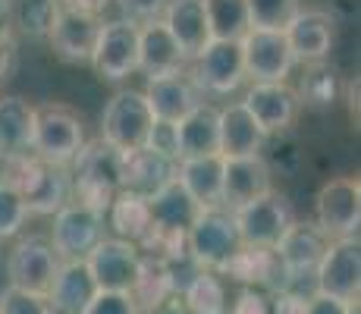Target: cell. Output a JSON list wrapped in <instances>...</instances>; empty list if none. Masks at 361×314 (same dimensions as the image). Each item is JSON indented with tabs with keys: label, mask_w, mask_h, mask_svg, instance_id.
Wrapping results in <instances>:
<instances>
[{
	"label": "cell",
	"mask_w": 361,
	"mask_h": 314,
	"mask_svg": "<svg viewBox=\"0 0 361 314\" xmlns=\"http://www.w3.org/2000/svg\"><path fill=\"white\" fill-rule=\"evenodd\" d=\"M242 107L255 116V123L261 126L264 132H283L295 123L298 116V92L286 82H252V88L245 92V101Z\"/></svg>",
	"instance_id": "15"
},
{
	"label": "cell",
	"mask_w": 361,
	"mask_h": 314,
	"mask_svg": "<svg viewBox=\"0 0 361 314\" xmlns=\"http://www.w3.org/2000/svg\"><path fill=\"white\" fill-rule=\"evenodd\" d=\"M336 92H339V82H336V73L324 63H311V69L305 73L302 79V95L298 101L311 104V107H330L336 101Z\"/></svg>",
	"instance_id": "37"
},
{
	"label": "cell",
	"mask_w": 361,
	"mask_h": 314,
	"mask_svg": "<svg viewBox=\"0 0 361 314\" xmlns=\"http://www.w3.org/2000/svg\"><path fill=\"white\" fill-rule=\"evenodd\" d=\"M173 296H176V292H173V280H170L166 264L157 261V258L142 255L138 277H135V283H132V289H129V298L135 302L138 314H151V311L164 308Z\"/></svg>",
	"instance_id": "31"
},
{
	"label": "cell",
	"mask_w": 361,
	"mask_h": 314,
	"mask_svg": "<svg viewBox=\"0 0 361 314\" xmlns=\"http://www.w3.org/2000/svg\"><path fill=\"white\" fill-rule=\"evenodd\" d=\"M183 308L189 314H226V286L214 270H198L183 292Z\"/></svg>",
	"instance_id": "33"
},
{
	"label": "cell",
	"mask_w": 361,
	"mask_h": 314,
	"mask_svg": "<svg viewBox=\"0 0 361 314\" xmlns=\"http://www.w3.org/2000/svg\"><path fill=\"white\" fill-rule=\"evenodd\" d=\"M25 220H29L25 201L19 198V192L6 179H0V242L23 233Z\"/></svg>",
	"instance_id": "38"
},
{
	"label": "cell",
	"mask_w": 361,
	"mask_h": 314,
	"mask_svg": "<svg viewBox=\"0 0 361 314\" xmlns=\"http://www.w3.org/2000/svg\"><path fill=\"white\" fill-rule=\"evenodd\" d=\"M176 145H179V160L220 155V116H217V107H211V104H198L189 116H183V120L176 123Z\"/></svg>",
	"instance_id": "28"
},
{
	"label": "cell",
	"mask_w": 361,
	"mask_h": 314,
	"mask_svg": "<svg viewBox=\"0 0 361 314\" xmlns=\"http://www.w3.org/2000/svg\"><path fill=\"white\" fill-rule=\"evenodd\" d=\"M4 179L19 192L29 214H57L73 201V179L66 167H51L35 155L4 160Z\"/></svg>",
	"instance_id": "2"
},
{
	"label": "cell",
	"mask_w": 361,
	"mask_h": 314,
	"mask_svg": "<svg viewBox=\"0 0 361 314\" xmlns=\"http://www.w3.org/2000/svg\"><path fill=\"white\" fill-rule=\"evenodd\" d=\"M151 314H189V311H185L179 302H166L164 308H157V311H151Z\"/></svg>",
	"instance_id": "49"
},
{
	"label": "cell",
	"mask_w": 361,
	"mask_h": 314,
	"mask_svg": "<svg viewBox=\"0 0 361 314\" xmlns=\"http://www.w3.org/2000/svg\"><path fill=\"white\" fill-rule=\"evenodd\" d=\"M349 107H352V114L358 116V79L349 82Z\"/></svg>",
	"instance_id": "48"
},
{
	"label": "cell",
	"mask_w": 361,
	"mask_h": 314,
	"mask_svg": "<svg viewBox=\"0 0 361 314\" xmlns=\"http://www.w3.org/2000/svg\"><path fill=\"white\" fill-rule=\"evenodd\" d=\"M239 51L245 79L252 82H286V76L295 66V57L289 51V41L283 32L248 29L239 38Z\"/></svg>",
	"instance_id": "12"
},
{
	"label": "cell",
	"mask_w": 361,
	"mask_h": 314,
	"mask_svg": "<svg viewBox=\"0 0 361 314\" xmlns=\"http://www.w3.org/2000/svg\"><path fill=\"white\" fill-rule=\"evenodd\" d=\"M211 41H239L248 32L245 0H201Z\"/></svg>",
	"instance_id": "34"
},
{
	"label": "cell",
	"mask_w": 361,
	"mask_h": 314,
	"mask_svg": "<svg viewBox=\"0 0 361 314\" xmlns=\"http://www.w3.org/2000/svg\"><path fill=\"white\" fill-rule=\"evenodd\" d=\"M220 116V157L235 160V157H255L261 155L267 132L255 123V116L239 104L217 110Z\"/></svg>",
	"instance_id": "26"
},
{
	"label": "cell",
	"mask_w": 361,
	"mask_h": 314,
	"mask_svg": "<svg viewBox=\"0 0 361 314\" xmlns=\"http://www.w3.org/2000/svg\"><path fill=\"white\" fill-rule=\"evenodd\" d=\"M85 145V126L79 114L66 104H41L35 107L32 155L51 167H69Z\"/></svg>",
	"instance_id": "3"
},
{
	"label": "cell",
	"mask_w": 361,
	"mask_h": 314,
	"mask_svg": "<svg viewBox=\"0 0 361 314\" xmlns=\"http://www.w3.org/2000/svg\"><path fill=\"white\" fill-rule=\"evenodd\" d=\"M35 107L23 97H0V155L4 160L32 155Z\"/></svg>",
	"instance_id": "29"
},
{
	"label": "cell",
	"mask_w": 361,
	"mask_h": 314,
	"mask_svg": "<svg viewBox=\"0 0 361 314\" xmlns=\"http://www.w3.org/2000/svg\"><path fill=\"white\" fill-rule=\"evenodd\" d=\"M327 239L321 236V229L314 223H298L293 220V227L283 233V239L274 246V255L280 258V264L286 267L289 280H302L305 274H314L317 261H321Z\"/></svg>",
	"instance_id": "20"
},
{
	"label": "cell",
	"mask_w": 361,
	"mask_h": 314,
	"mask_svg": "<svg viewBox=\"0 0 361 314\" xmlns=\"http://www.w3.org/2000/svg\"><path fill=\"white\" fill-rule=\"evenodd\" d=\"M308 311V298L298 296V292L286 289V292H276L270 298V314H305Z\"/></svg>",
	"instance_id": "44"
},
{
	"label": "cell",
	"mask_w": 361,
	"mask_h": 314,
	"mask_svg": "<svg viewBox=\"0 0 361 314\" xmlns=\"http://www.w3.org/2000/svg\"><path fill=\"white\" fill-rule=\"evenodd\" d=\"M239 233H235V220L233 211L226 207H207V211H198L195 223L185 233V248H189V258L198 264L201 270H220L226 267V261L239 251Z\"/></svg>",
	"instance_id": "4"
},
{
	"label": "cell",
	"mask_w": 361,
	"mask_h": 314,
	"mask_svg": "<svg viewBox=\"0 0 361 314\" xmlns=\"http://www.w3.org/2000/svg\"><path fill=\"white\" fill-rule=\"evenodd\" d=\"M82 314H138L135 302L129 298V292H101L88 302V308Z\"/></svg>",
	"instance_id": "42"
},
{
	"label": "cell",
	"mask_w": 361,
	"mask_h": 314,
	"mask_svg": "<svg viewBox=\"0 0 361 314\" xmlns=\"http://www.w3.org/2000/svg\"><path fill=\"white\" fill-rule=\"evenodd\" d=\"M57 4H60V10H66V13H79V16L98 19L110 6V0H57Z\"/></svg>",
	"instance_id": "46"
},
{
	"label": "cell",
	"mask_w": 361,
	"mask_h": 314,
	"mask_svg": "<svg viewBox=\"0 0 361 314\" xmlns=\"http://www.w3.org/2000/svg\"><path fill=\"white\" fill-rule=\"evenodd\" d=\"M226 314H270V298L258 289H242L233 308H226Z\"/></svg>",
	"instance_id": "43"
},
{
	"label": "cell",
	"mask_w": 361,
	"mask_h": 314,
	"mask_svg": "<svg viewBox=\"0 0 361 314\" xmlns=\"http://www.w3.org/2000/svg\"><path fill=\"white\" fill-rule=\"evenodd\" d=\"M361 223V183L339 176L324 183L314 201V227L324 239H352Z\"/></svg>",
	"instance_id": "7"
},
{
	"label": "cell",
	"mask_w": 361,
	"mask_h": 314,
	"mask_svg": "<svg viewBox=\"0 0 361 314\" xmlns=\"http://www.w3.org/2000/svg\"><path fill=\"white\" fill-rule=\"evenodd\" d=\"M142 95H145V101H148L151 116H154V120H166V123H179L183 116H189L198 104H204L198 85L192 82V76L185 73V69L176 76H164V79L148 82V88H145Z\"/></svg>",
	"instance_id": "18"
},
{
	"label": "cell",
	"mask_w": 361,
	"mask_h": 314,
	"mask_svg": "<svg viewBox=\"0 0 361 314\" xmlns=\"http://www.w3.org/2000/svg\"><path fill=\"white\" fill-rule=\"evenodd\" d=\"M220 274L242 283L245 289H255V286H264V289H274V292L293 289V280H289L286 267L280 264V258L274 255V248L239 246V251L226 261V267Z\"/></svg>",
	"instance_id": "16"
},
{
	"label": "cell",
	"mask_w": 361,
	"mask_h": 314,
	"mask_svg": "<svg viewBox=\"0 0 361 314\" xmlns=\"http://www.w3.org/2000/svg\"><path fill=\"white\" fill-rule=\"evenodd\" d=\"M233 220H235V233H239L242 246L274 248L276 242L283 239V233L293 227L295 214H293V205H289L286 195L267 192V195H261V198L248 201V205L235 207Z\"/></svg>",
	"instance_id": "6"
},
{
	"label": "cell",
	"mask_w": 361,
	"mask_h": 314,
	"mask_svg": "<svg viewBox=\"0 0 361 314\" xmlns=\"http://www.w3.org/2000/svg\"><path fill=\"white\" fill-rule=\"evenodd\" d=\"M148 207H151V227L154 229H166V233H189V227L195 223L201 207L189 198L183 186L173 179L166 183L161 192H154L148 198Z\"/></svg>",
	"instance_id": "30"
},
{
	"label": "cell",
	"mask_w": 361,
	"mask_h": 314,
	"mask_svg": "<svg viewBox=\"0 0 361 314\" xmlns=\"http://www.w3.org/2000/svg\"><path fill=\"white\" fill-rule=\"evenodd\" d=\"M176 183L189 192L201 211L207 207H224V157H185L176 164Z\"/></svg>",
	"instance_id": "22"
},
{
	"label": "cell",
	"mask_w": 361,
	"mask_h": 314,
	"mask_svg": "<svg viewBox=\"0 0 361 314\" xmlns=\"http://www.w3.org/2000/svg\"><path fill=\"white\" fill-rule=\"evenodd\" d=\"M151 123H154V116H151L145 95L135 92V88H123V92H116L107 101V107H104L101 138L110 148L120 151V155L138 151V148H145Z\"/></svg>",
	"instance_id": "5"
},
{
	"label": "cell",
	"mask_w": 361,
	"mask_h": 314,
	"mask_svg": "<svg viewBox=\"0 0 361 314\" xmlns=\"http://www.w3.org/2000/svg\"><path fill=\"white\" fill-rule=\"evenodd\" d=\"M104 239V217L94 214L92 207L69 201L57 214H54L51 229V248L60 261H79Z\"/></svg>",
	"instance_id": "11"
},
{
	"label": "cell",
	"mask_w": 361,
	"mask_h": 314,
	"mask_svg": "<svg viewBox=\"0 0 361 314\" xmlns=\"http://www.w3.org/2000/svg\"><path fill=\"white\" fill-rule=\"evenodd\" d=\"M314 286L321 296H333L339 302H358L361 286V248L358 239H333L324 248L314 270Z\"/></svg>",
	"instance_id": "8"
},
{
	"label": "cell",
	"mask_w": 361,
	"mask_h": 314,
	"mask_svg": "<svg viewBox=\"0 0 361 314\" xmlns=\"http://www.w3.org/2000/svg\"><path fill=\"white\" fill-rule=\"evenodd\" d=\"M107 217H110V227H114L116 239L138 242L145 233H148V227H151L148 198L120 188V192H116V198L110 201V207H107Z\"/></svg>",
	"instance_id": "32"
},
{
	"label": "cell",
	"mask_w": 361,
	"mask_h": 314,
	"mask_svg": "<svg viewBox=\"0 0 361 314\" xmlns=\"http://www.w3.org/2000/svg\"><path fill=\"white\" fill-rule=\"evenodd\" d=\"M267 192H274V186H270V167L261 155L224 160V207L226 211H235V207L248 205V201L261 198Z\"/></svg>",
	"instance_id": "21"
},
{
	"label": "cell",
	"mask_w": 361,
	"mask_h": 314,
	"mask_svg": "<svg viewBox=\"0 0 361 314\" xmlns=\"http://www.w3.org/2000/svg\"><path fill=\"white\" fill-rule=\"evenodd\" d=\"M85 264L94 277V286L101 292H129L138 277L142 251L135 242L104 236V239L85 255Z\"/></svg>",
	"instance_id": "13"
},
{
	"label": "cell",
	"mask_w": 361,
	"mask_h": 314,
	"mask_svg": "<svg viewBox=\"0 0 361 314\" xmlns=\"http://www.w3.org/2000/svg\"><path fill=\"white\" fill-rule=\"evenodd\" d=\"M333 32L336 23L327 10H298L283 29L295 63H321L333 47Z\"/></svg>",
	"instance_id": "17"
},
{
	"label": "cell",
	"mask_w": 361,
	"mask_h": 314,
	"mask_svg": "<svg viewBox=\"0 0 361 314\" xmlns=\"http://www.w3.org/2000/svg\"><path fill=\"white\" fill-rule=\"evenodd\" d=\"M138 69L148 76V82L164 79V76H176L185 69V60L179 54L176 41L164 29V23H145L138 25Z\"/></svg>",
	"instance_id": "24"
},
{
	"label": "cell",
	"mask_w": 361,
	"mask_h": 314,
	"mask_svg": "<svg viewBox=\"0 0 361 314\" xmlns=\"http://www.w3.org/2000/svg\"><path fill=\"white\" fill-rule=\"evenodd\" d=\"M161 23H164V29L170 32V38L176 41L185 63H192L211 44V32H207V19H204L201 0H170Z\"/></svg>",
	"instance_id": "19"
},
{
	"label": "cell",
	"mask_w": 361,
	"mask_h": 314,
	"mask_svg": "<svg viewBox=\"0 0 361 314\" xmlns=\"http://www.w3.org/2000/svg\"><path fill=\"white\" fill-rule=\"evenodd\" d=\"M101 23L92 16H79V13H66L60 10L54 19L47 41H51L54 54L66 63H92L94 41H98Z\"/></svg>",
	"instance_id": "23"
},
{
	"label": "cell",
	"mask_w": 361,
	"mask_h": 314,
	"mask_svg": "<svg viewBox=\"0 0 361 314\" xmlns=\"http://www.w3.org/2000/svg\"><path fill=\"white\" fill-rule=\"evenodd\" d=\"M94 296H98V286H94V277L88 270L85 258H79V261H60L57 277H54L51 289H47L51 308L60 314H82Z\"/></svg>",
	"instance_id": "25"
},
{
	"label": "cell",
	"mask_w": 361,
	"mask_h": 314,
	"mask_svg": "<svg viewBox=\"0 0 361 314\" xmlns=\"http://www.w3.org/2000/svg\"><path fill=\"white\" fill-rule=\"evenodd\" d=\"M0 167H4V155H0Z\"/></svg>",
	"instance_id": "51"
},
{
	"label": "cell",
	"mask_w": 361,
	"mask_h": 314,
	"mask_svg": "<svg viewBox=\"0 0 361 314\" xmlns=\"http://www.w3.org/2000/svg\"><path fill=\"white\" fill-rule=\"evenodd\" d=\"M189 76L198 85V92H211V95L235 92V88L245 82L239 41H211V44L192 60Z\"/></svg>",
	"instance_id": "14"
},
{
	"label": "cell",
	"mask_w": 361,
	"mask_h": 314,
	"mask_svg": "<svg viewBox=\"0 0 361 314\" xmlns=\"http://www.w3.org/2000/svg\"><path fill=\"white\" fill-rule=\"evenodd\" d=\"M176 179V160H166L148 148L126 151L123 155V176L120 183L126 192H135L142 198H151L154 192H161L166 183Z\"/></svg>",
	"instance_id": "27"
},
{
	"label": "cell",
	"mask_w": 361,
	"mask_h": 314,
	"mask_svg": "<svg viewBox=\"0 0 361 314\" xmlns=\"http://www.w3.org/2000/svg\"><path fill=\"white\" fill-rule=\"evenodd\" d=\"M345 314H361V308H358V302H349V311Z\"/></svg>",
	"instance_id": "50"
},
{
	"label": "cell",
	"mask_w": 361,
	"mask_h": 314,
	"mask_svg": "<svg viewBox=\"0 0 361 314\" xmlns=\"http://www.w3.org/2000/svg\"><path fill=\"white\" fill-rule=\"evenodd\" d=\"M57 13H60L57 0H13L10 4L13 25L23 35H29V38H47Z\"/></svg>",
	"instance_id": "35"
},
{
	"label": "cell",
	"mask_w": 361,
	"mask_h": 314,
	"mask_svg": "<svg viewBox=\"0 0 361 314\" xmlns=\"http://www.w3.org/2000/svg\"><path fill=\"white\" fill-rule=\"evenodd\" d=\"M92 66L104 82H123L138 69V25L129 19L101 23Z\"/></svg>",
	"instance_id": "9"
},
{
	"label": "cell",
	"mask_w": 361,
	"mask_h": 314,
	"mask_svg": "<svg viewBox=\"0 0 361 314\" xmlns=\"http://www.w3.org/2000/svg\"><path fill=\"white\" fill-rule=\"evenodd\" d=\"M145 148L154 151L166 160H179V145H176V123L166 120H154L148 129V138H145Z\"/></svg>",
	"instance_id": "40"
},
{
	"label": "cell",
	"mask_w": 361,
	"mask_h": 314,
	"mask_svg": "<svg viewBox=\"0 0 361 314\" xmlns=\"http://www.w3.org/2000/svg\"><path fill=\"white\" fill-rule=\"evenodd\" d=\"M116 4H120V10H123V19H129V23H135V25H145V23H157L170 0H116Z\"/></svg>",
	"instance_id": "41"
},
{
	"label": "cell",
	"mask_w": 361,
	"mask_h": 314,
	"mask_svg": "<svg viewBox=\"0 0 361 314\" xmlns=\"http://www.w3.org/2000/svg\"><path fill=\"white\" fill-rule=\"evenodd\" d=\"M13 69H16V38H13V29L0 25V82L10 79Z\"/></svg>",
	"instance_id": "45"
},
{
	"label": "cell",
	"mask_w": 361,
	"mask_h": 314,
	"mask_svg": "<svg viewBox=\"0 0 361 314\" xmlns=\"http://www.w3.org/2000/svg\"><path fill=\"white\" fill-rule=\"evenodd\" d=\"M123 155L116 148H110L104 138L85 142L82 151L73 157V201L92 207L94 214H107L110 201L116 198V192L123 188Z\"/></svg>",
	"instance_id": "1"
},
{
	"label": "cell",
	"mask_w": 361,
	"mask_h": 314,
	"mask_svg": "<svg viewBox=\"0 0 361 314\" xmlns=\"http://www.w3.org/2000/svg\"><path fill=\"white\" fill-rule=\"evenodd\" d=\"M57 267H60V258L54 255L51 242L44 236H25L6 255L10 286L23 292H35V296H47L54 277H57Z\"/></svg>",
	"instance_id": "10"
},
{
	"label": "cell",
	"mask_w": 361,
	"mask_h": 314,
	"mask_svg": "<svg viewBox=\"0 0 361 314\" xmlns=\"http://www.w3.org/2000/svg\"><path fill=\"white\" fill-rule=\"evenodd\" d=\"M0 314H57L47 302V296H35V292H23L6 286L0 292Z\"/></svg>",
	"instance_id": "39"
},
{
	"label": "cell",
	"mask_w": 361,
	"mask_h": 314,
	"mask_svg": "<svg viewBox=\"0 0 361 314\" xmlns=\"http://www.w3.org/2000/svg\"><path fill=\"white\" fill-rule=\"evenodd\" d=\"M248 29L283 32L298 13V0H245Z\"/></svg>",
	"instance_id": "36"
},
{
	"label": "cell",
	"mask_w": 361,
	"mask_h": 314,
	"mask_svg": "<svg viewBox=\"0 0 361 314\" xmlns=\"http://www.w3.org/2000/svg\"><path fill=\"white\" fill-rule=\"evenodd\" d=\"M345 311H349V302H339V298H333V296L314 292V296L308 298V311L305 314H345Z\"/></svg>",
	"instance_id": "47"
}]
</instances>
